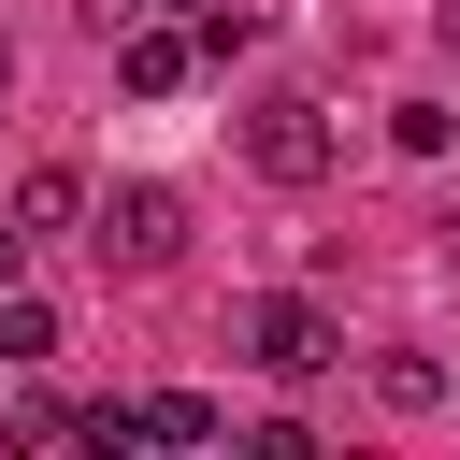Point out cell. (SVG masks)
Segmentation results:
<instances>
[{
    "instance_id": "obj_9",
    "label": "cell",
    "mask_w": 460,
    "mask_h": 460,
    "mask_svg": "<svg viewBox=\"0 0 460 460\" xmlns=\"http://www.w3.org/2000/svg\"><path fill=\"white\" fill-rule=\"evenodd\" d=\"M129 14H201V0H129Z\"/></svg>"
},
{
    "instance_id": "obj_12",
    "label": "cell",
    "mask_w": 460,
    "mask_h": 460,
    "mask_svg": "<svg viewBox=\"0 0 460 460\" xmlns=\"http://www.w3.org/2000/svg\"><path fill=\"white\" fill-rule=\"evenodd\" d=\"M0 86H14V43H0Z\"/></svg>"
},
{
    "instance_id": "obj_2",
    "label": "cell",
    "mask_w": 460,
    "mask_h": 460,
    "mask_svg": "<svg viewBox=\"0 0 460 460\" xmlns=\"http://www.w3.org/2000/svg\"><path fill=\"white\" fill-rule=\"evenodd\" d=\"M244 158H259L273 187H316V172H331V101H302V86L244 101Z\"/></svg>"
},
{
    "instance_id": "obj_6",
    "label": "cell",
    "mask_w": 460,
    "mask_h": 460,
    "mask_svg": "<svg viewBox=\"0 0 460 460\" xmlns=\"http://www.w3.org/2000/svg\"><path fill=\"white\" fill-rule=\"evenodd\" d=\"M72 216H86V172H58V158H43V172L14 187V230L43 244V230H72Z\"/></svg>"
},
{
    "instance_id": "obj_3",
    "label": "cell",
    "mask_w": 460,
    "mask_h": 460,
    "mask_svg": "<svg viewBox=\"0 0 460 460\" xmlns=\"http://www.w3.org/2000/svg\"><path fill=\"white\" fill-rule=\"evenodd\" d=\"M86 244H101V259H115V273H158V259H172V244H187V201H172V187H115V201H101V230H86Z\"/></svg>"
},
{
    "instance_id": "obj_11",
    "label": "cell",
    "mask_w": 460,
    "mask_h": 460,
    "mask_svg": "<svg viewBox=\"0 0 460 460\" xmlns=\"http://www.w3.org/2000/svg\"><path fill=\"white\" fill-rule=\"evenodd\" d=\"M446 58H460V0H446Z\"/></svg>"
},
{
    "instance_id": "obj_1",
    "label": "cell",
    "mask_w": 460,
    "mask_h": 460,
    "mask_svg": "<svg viewBox=\"0 0 460 460\" xmlns=\"http://www.w3.org/2000/svg\"><path fill=\"white\" fill-rule=\"evenodd\" d=\"M230 331H244V359H259L273 388H302V374H331V359H345V316H331V302H302V288H259Z\"/></svg>"
},
{
    "instance_id": "obj_8",
    "label": "cell",
    "mask_w": 460,
    "mask_h": 460,
    "mask_svg": "<svg viewBox=\"0 0 460 460\" xmlns=\"http://www.w3.org/2000/svg\"><path fill=\"white\" fill-rule=\"evenodd\" d=\"M43 345H58V316H43L29 288H0V359H43Z\"/></svg>"
},
{
    "instance_id": "obj_5",
    "label": "cell",
    "mask_w": 460,
    "mask_h": 460,
    "mask_svg": "<svg viewBox=\"0 0 460 460\" xmlns=\"http://www.w3.org/2000/svg\"><path fill=\"white\" fill-rule=\"evenodd\" d=\"M129 446H216V402L201 388H144L129 402Z\"/></svg>"
},
{
    "instance_id": "obj_7",
    "label": "cell",
    "mask_w": 460,
    "mask_h": 460,
    "mask_svg": "<svg viewBox=\"0 0 460 460\" xmlns=\"http://www.w3.org/2000/svg\"><path fill=\"white\" fill-rule=\"evenodd\" d=\"M374 402L431 417V402H446V359H431V345H388V359H374Z\"/></svg>"
},
{
    "instance_id": "obj_10",
    "label": "cell",
    "mask_w": 460,
    "mask_h": 460,
    "mask_svg": "<svg viewBox=\"0 0 460 460\" xmlns=\"http://www.w3.org/2000/svg\"><path fill=\"white\" fill-rule=\"evenodd\" d=\"M14 244H29V230H0V288H14Z\"/></svg>"
},
{
    "instance_id": "obj_4",
    "label": "cell",
    "mask_w": 460,
    "mask_h": 460,
    "mask_svg": "<svg viewBox=\"0 0 460 460\" xmlns=\"http://www.w3.org/2000/svg\"><path fill=\"white\" fill-rule=\"evenodd\" d=\"M187 72H201V29H172V14H129V29H115V86H129V101H172Z\"/></svg>"
}]
</instances>
